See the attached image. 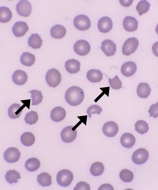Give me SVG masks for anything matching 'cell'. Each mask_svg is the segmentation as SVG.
Returning <instances> with one entry per match:
<instances>
[{
	"mask_svg": "<svg viewBox=\"0 0 158 190\" xmlns=\"http://www.w3.org/2000/svg\"><path fill=\"white\" fill-rule=\"evenodd\" d=\"M84 93L80 88L73 86L66 91L65 98L66 102L70 105L77 106L80 104L83 101Z\"/></svg>",
	"mask_w": 158,
	"mask_h": 190,
	"instance_id": "cell-1",
	"label": "cell"
},
{
	"mask_svg": "<svg viewBox=\"0 0 158 190\" xmlns=\"http://www.w3.org/2000/svg\"><path fill=\"white\" fill-rule=\"evenodd\" d=\"M72 173L67 169H64L59 171L56 176V181L60 186L66 187L69 186L73 179Z\"/></svg>",
	"mask_w": 158,
	"mask_h": 190,
	"instance_id": "cell-2",
	"label": "cell"
},
{
	"mask_svg": "<svg viewBox=\"0 0 158 190\" xmlns=\"http://www.w3.org/2000/svg\"><path fill=\"white\" fill-rule=\"evenodd\" d=\"M45 79L49 86L54 88L60 83L61 80V75L57 69L52 68L47 72Z\"/></svg>",
	"mask_w": 158,
	"mask_h": 190,
	"instance_id": "cell-3",
	"label": "cell"
},
{
	"mask_svg": "<svg viewBox=\"0 0 158 190\" xmlns=\"http://www.w3.org/2000/svg\"><path fill=\"white\" fill-rule=\"evenodd\" d=\"M139 45L138 40L134 37L128 38L124 43L122 48L124 55L128 56L134 53Z\"/></svg>",
	"mask_w": 158,
	"mask_h": 190,
	"instance_id": "cell-4",
	"label": "cell"
},
{
	"mask_svg": "<svg viewBox=\"0 0 158 190\" xmlns=\"http://www.w3.org/2000/svg\"><path fill=\"white\" fill-rule=\"evenodd\" d=\"M73 24L77 29L81 31L87 30L91 26L90 19L84 15H79L76 17L74 19Z\"/></svg>",
	"mask_w": 158,
	"mask_h": 190,
	"instance_id": "cell-5",
	"label": "cell"
},
{
	"mask_svg": "<svg viewBox=\"0 0 158 190\" xmlns=\"http://www.w3.org/2000/svg\"><path fill=\"white\" fill-rule=\"evenodd\" d=\"M77 131L73 126H68L64 128L60 133L61 139L66 143H70L76 139Z\"/></svg>",
	"mask_w": 158,
	"mask_h": 190,
	"instance_id": "cell-6",
	"label": "cell"
},
{
	"mask_svg": "<svg viewBox=\"0 0 158 190\" xmlns=\"http://www.w3.org/2000/svg\"><path fill=\"white\" fill-rule=\"evenodd\" d=\"M148 151L144 149L140 148L133 153L132 159L135 164L140 165L145 163L148 159Z\"/></svg>",
	"mask_w": 158,
	"mask_h": 190,
	"instance_id": "cell-7",
	"label": "cell"
},
{
	"mask_svg": "<svg viewBox=\"0 0 158 190\" xmlns=\"http://www.w3.org/2000/svg\"><path fill=\"white\" fill-rule=\"evenodd\" d=\"M16 10L20 16L27 17L30 14L32 6L30 3L27 0H20L16 4Z\"/></svg>",
	"mask_w": 158,
	"mask_h": 190,
	"instance_id": "cell-8",
	"label": "cell"
},
{
	"mask_svg": "<svg viewBox=\"0 0 158 190\" xmlns=\"http://www.w3.org/2000/svg\"><path fill=\"white\" fill-rule=\"evenodd\" d=\"M21 153L16 148L10 147L5 152L3 157L5 161L8 163H14L17 162L19 159Z\"/></svg>",
	"mask_w": 158,
	"mask_h": 190,
	"instance_id": "cell-9",
	"label": "cell"
},
{
	"mask_svg": "<svg viewBox=\"0 0 158 190\" xmlns=\"http://www.w3.org/2000/svg\"><path fill=\"white\" fill-rule=\"evenodd\" d=\"M73 49L75 52L77 54L84 56L87 55L89 52L90 46L87 41L81 40L78 41L75 43Z\"/></svg>",
	"mask_w": 158,
	"mask_h": 190,
	"instance_id": "cell-10",
	"label": "cell"
},
{
	"mask_svg": "<svg viewBox=\"0 0 158 190\" xmlns=\"http://www.w3.org/2000/svg\"><path fill=\"white\" fill-rule=\"evenodd\" d=\"M102 130L106 136L108 137H113L117 133L118 127L115 122L112 121H109L104 124Z\"/></svg>",
	"mask_w": 158,
	"mask_h": 190,
	"instance_id": "cell-11",
	"label": "cell"
},
{
	"mask_svg": "<svg viewBox=\"0 0 158 190\" xmlns=\"http://www.w3.org/2000/svg\"><path fill=\"white\" fill-rule=\"evenodd\" d=\"M100 48L108 56L114 55L116 50V44L113 41L108 39H106L102 42V46Z\"/></svg>",
	"mask_w": 158,
	"mask_h": 190,
	"instance_id": "cell-12",
	"label": "cell"
},
{
	"mask_svg": "<svg viewBox=\"0 0 158 190\" xmlns=\"http://www.w3.org/2000/svg\"><path fill=\"white\" fill-rule=\"evenodd\" d=\"M28 30V27L27 24L23 21L16 22L12 28L14 34L18 37L23 36Z\"/></svg>",
	"mask_w": 158,
	"mask_h": 190,
	"instance_id": "cell-13",
	"label": "cell"
},
{
	"mask_svg": "<svg viewBox=\"0 0 158 190\" xmlns=\"http://www.w3.org/2000/svg\"><path fill=\"white\" fill-rule=\"evenodd\" d=\"M113 23L111 19L106 16L103 17L99 20L98 26L99 31L102 33H106L112 28Z\"/></svg>",
	"mask_w": 158,
	"mask_h": 190,
	"instance_id": "cell-14",
	"label": "cell"
},
{
	"mask_svg": "<svg viewBox=\"0 0 158 190\" xmlns=\"http://www.w3.org/2000/svg\"><path fill=\"white\" fill-rule=\"evenodd\" d=\"M137 69L136 64L131 61L124 63L122 66L121 71L122 74L126 77H130L133 75Z\"/></svg>",
	"mask_w": 158,
	"mask_h": 190,
	"instance_id": "cell-15",
	"label": "cell"
},
{
	"mask_svg": "<svg viewBox=\"0 0 158 190\" xmlns=\"http://www.w3.org/2000/svg\"><path fill=\"white\" fill-rule=\"evenodd\" d=\"M123 25L125 29L127 31L133 32L138 28V22L135 18L127 16L123 20Z\"/></svg>",
	"mask_w": 158,
	"mask_h": 190,
	"instance_id": "cell-16",
	"label": "cell"
},
{
	"mask_svg": "<svg viewBox=\"0 0 158 190\" xmlns=\"http://www.w3.org/2000/svg\"><path fill=\"white\" fill-rule=\"evenodd\" d=\"M66 114V111L63 108L57 106L52 110L50 117L53 121L56 122H59L64 118Z\"/></svg>",
	"mask_w": 158,
	"mask_h": 190,
	"instance_id": "cell-17",
	"label": "cell"
},
{
	"mask_svg": "<svg viewBox=\"0 0 158 190\" xmlns=\"http://www.w3.org/2000/svg\"><path fill=\"white\" fill-rule=\"evenodd\" d=\"M12 79L15 84L21 85L24 84L27 82V76L24 71L17 70L13 73L12 76Z\"/></svg>",
	"mask_w": 158,
	"mask_h": 190,
	"instance_id": "cell-18",
	"label": "cell"
},
{
	"mask_svg": "<svg viewBox=\"0 0 158 190\" xmlns=\"http://www.w3.org/2000/svg\"><path fill=\"white\" fill-rule=\"evenodd\" d=\"M25 106L24 105L21 106L18 104H13L8 109V113L9 117L12 119L18 118L20 116L22 110Z\"/></svg>",
	"mask_w": 158,
	"mask_h": 190,
	"instance_id": "cell-19",
	"label": "cell"
},
{
	"mask_svg": "<svg viewBox=\"0 0 158 190\" xmlns=\"http://www.w3.org/2000/svg\"><path fill=\"white\" fill-rule=\"evenodd\" d=\"M65 67L67 71L70 73H76L80 70V63L74 59H69L65 63Z\"/></svg>",
	"mask_w": 158,
	"mask_h": 190,
	"instance_id": "cell-20",
	"label": "cell"
},
{
	"mask_svg": "<svg viewBox=\"0 0 158 190\" xmlns=\"http://www.w3.org/2000/svg\"><path fill=\"white\" fill-rule=\"evenodd\" d=\"M120 141L123 147L130 148L135 144V139L132 134L129 133H126L122 135L120 138Z\"/></svg>",
	"mask_w": 158,
	"mask_h": 190,
	"instance_id": "cell-21",
	"label": "cell"
},
{
	"mask_svg": "<svg viewBox=\"0 0 158 190\" xmlns=\"http://www.w3.org/2000/svg\"><path fill=\"white\" fill-rule=\"evenodd\" d=\"M136 92L139 97L145 98L148 97L150 95L151 89L148 83H141L137 86Z\"/></svg>",
	"mask_w": 158,
	"mask_h": 190,
	"instance_id": "cell-22",
	"label": "cell"
},
{
	"mask_svg": "<svg viewBox=\"0 0 158 190\" xmlns=\"http://www.w3.org/2000/svg\"><path fill=\"white\" fill-rule=\"evenodd\" d=\"M66 29L63 26L56 24L53 26L50 30L51 36L56 39H61L66 34Z\"/></svg>",
	"mask_w": 158,
	"mask_h": 190,
	"instance_id": "cell-23",
	"label": "cell"
},
{
	"mask_svg": "<svg viewBox=\"0 0 158 190\" xmlns=\"http://www.w3.org/2000/svg\"><path fill=\"white\" fill-rule=\"evenodd\" d=\"M87 79L91 82L97 83L100 82L103 78V75L101 71L95 69H91L87 73Z\"/></svg>",
	"mask_w": 158,
	"mask_h": 190,
	"instance_id": "cell-24",
	"label": "cell"
},
{
	"mask_svg": "<svg viewBox=\"0 0 158 190\" xmlns=\"http://www.w3.org/2000/svg\"><path fill=\"white\" fill-rule=\"evenodd\" d=\"M40 165V161L37 158H29L26 162L25 166L26 169L30 172L37 170Z\"/></svg>",
	"mask_w": 158,
	"mask_h": 190,
	"instance_id": "cell-25",
	"label": "cell"
},
{
	"mask_svg": "<svg viewBox=\"0 0 158 190\" xmlns=\"http://www.w3.org/2000/svg\"><path fill=\"white\" fill-rule=\"evenodd\" d=\"M42 40L37 33L32 34L28 39L29 46L35 49L40 48L42 45Z\"/></svg>",
	"mask_w": 158,
	"mask_h": 190,
	"instance_id": "cell-26",
	"label": "cell"
},
{
	"mask_svg": "<svg viewBox=\"0 0 158 190\" xmlns=\"http://www.w3.org/2000/svg\"><path fill=\"white\" fill-rule=\"evenodd\" d=\"M20 60L21 63L23 65L31 66L34 64L35 57L33 54L29 52H25L21 55Z\"/></svg>",
	"mask_w": 158,
	"mask_h": 190,
	"instance_id": "cell-27",
	"label": "cell"
},
{
	"mask_svg": "<svg viewBox=\"0 0 158 190\" xmlns=\"http://www.w3.org/2000/svg\"><path fill=\"white\" fill-rule=\"evenodd\" d=\"M52 176L47 173L43 172L38 175L37 181L43 187L49 186L52 184Z\"/></svg>",
	"mask_w": 158,
	"mask_h": 190,
	"instance_id": "cell-28",
	"label": "cell"
},
{
	"mask_svg": "<svg viewBox=\"0 0 158 190\" xmlns=\"http://www.w3.org/2000/svg\"><path fill=\"white\" fill-rule=\"evenodd\" d=\"M21 178L19 173L15 170H10L7 172L5 175L6 181L11 184L18 182V180Z\"/></svg>",
	"mask_w": 158,
	"mask_h": 190,
	"instance_id": "cell-29",
	"label": "cell"
},
{
	"mask_svg": "<svg viewBox=\"0 0 158 190\" xmlns=\"http://www.w3.org/2000/svg\"><path fill=\"white\" fill-rule=\"evenodd\" d=\"M22 144L25 146H29L32 145L35 140V137L30 132H25L22 134L20 137Z\"/></svg>",
	"mask_w": 158,
	"mask_h": 190,
	"instance_id": "cell-30",
	"label": "cell"
},
{
	"mask_svg": "<svg viewBox=\"0 0 158 190\" xmlns=\"http://www.w3.org/2000/svg\"><path fill=\"white\" fill-rule=\"evenodd\" d=\"M12 17V12L10 10L5 6L0 7V21L2 23L9 21Z\"/></svg>",
	"mask_w": 158,
	"mask_h": 190,
	"instance_id": "cell-31",
	"label": "cell"
},
{
	"mask_svg": "<svg viewBox=\"0 0 158 190\" xmlns=\"http://www.w3.org/2000/svg\"><path fill=\"white\" fill-rule=\"evenodd\" d=\"M104 169V167L102 163L100 162H96L91 166L90 171L94 176H98L102 174Z\"/></svg>",
	"mask_w": 158,
	"mask_h": 190,
	"instance_id": "cell-32",
	"label": "cell"
},
{
	"mask_svg": "<svg viewBox=\"0 0 158 190\" xmlns=\"http://www.w3.org/2000/svg\"><path fill=\"white\" fill-rule=\"evenodd\" d=\"M135 130L142 134L146 133L149 129L148 124L143 120L137 121L135 123Z\"/></svg>",
	"mask_w": 158,
	"mask_h": 190,
	"instance_id": "cell-33",
	"label": "cell"
},
{
	"mask_svg": "<svg viewBox=\"0 0 158 190\" xmlns=\"http://www.w3.org/2000/svg\"><path fill=\"white\" fill-rule=\"evenodd\" d=\"M150 6V4L148 2L145 0H141L136 6V10L139 15H141L148 11Z\"/></svg>",
	"mask_w": 158,
	"mask_h": 190,
	"instance_id": "cell-34",
	"label": "cell"
},
{
	"mask_svg": "<svg viewBox=\"0 0 158 190\" xmlns=\"http://www.w3.org/2000/svg\"><path fill=\"white\" fill-rule=\"evenodd\" d=\"M28 92L31 93L32 105H37L42 102L43 97L41 91L33 90Z\"/></svg>",
	"mask_w": 158,
	"mask_h": 190,
	"instance_id": "cell-35",
	"label": "cell"
},
{
	"mask_svg": "<svg viewBox=\"0 0 158 190\" xmlns=\"http://www.w3.org/2000/svg\"><path fill=\"white\" fill-rule=\"evenodd\" d=\"M38 116L36 111H31L27 113L24 118L26 123L32 125L38 121Z\"/></svg>",
	"mask_w": 158,
	"mask_h": 190,
	"instance_id": "cell-36",
	"label": "cell"
},
{
	"mask_svg": "<svg viewBox=\"0 0 158 190\" xmlns=\"http://www.w3.org/2000/svg\"><path fill=\"white\" fill-rule=\"evenodd\" d=\"M119 177L123 182H129L133 180L134 175L133 173L127 169H123L120 172Z\"/></svg>",
	"mask_w": 158,
	"mask_h": 190,
	"instance_id": "cell-37",
	"label": "cell"
},
{
	"mask_svg": "<svg viewBox=\"0 0 158 190\" xmlns=\"http://www.w3.org/2000/svg\"><path fill=\"white\" fill-rule=\"evenodd\" d=\"M109 84L112 89H118L122 87V83L117 76L112 79L108 78Z\"/></svg>",
	"mask_w": 158,
	"mask_h": 190,
	"instance_id": "cell-38",
	"label": "cell"
},
{
	"mask_svg": "<svg viewBox=\"0 0 158 190\" xmlns=\"http://www.w3.org/2000/svg\"><path fill=\"white\" fill-rule=\"evenodd\" d=\"M102 111V109L99 106L97 105H92L87 109V113L89 117L91 118L92 114H97L99 115Z\"/></svg>",
	"mask_w": 158,
	"mask_h": 190,
	"instance_id": "cell-39",
	"label": "cell"
},
{
	"mask_svg": "<svg viewBox=\"0 0 158 190\" xmlns=\"http://www.w3.org/2000/svg\"><path fill=\"white\" fill-rule=\"evenodd\" d=\"M148 112L150 114V117L152 116L155 118L158 117V102L150 106Z\"/></svg>",
	"mask_w": 158,
	"mask_h": 190,
	"instance_id": "cell-40",
	"label": "cell"
},
{
	"mask_svg": "<svg viewBox=\"0 0 158 190\" xmlns=\"http://www.w3.org/2000/svg\"><path fill=\"white\" fill-rule=\"evenodd\" d=\"M74 190H90L89 185L84 182L81 181L78 183Z\"/></svg>",
	"mask_w": 158,
	"mask_h": 190,
	"instance_id": "cell-41",
	"label": "cell"
},
{
	"mask_svg": "<svg viewBox=\"0 0 158 190\" xmlns=\"http://www.w3.org/2000/svg\"><path fill=\"white\" fill-rule=\"evenodd\" d=\"M152 49L154 54L158 57V42H156L153 44Z\"/></svg>",
	"mask_w": 158,
	"mask_h": 190,
	"instance_id": "cell-42",
	"label": "cell"
},
{
	"mask_svg": "<svg viewBox=\"0 0 158 190\" xmlns=\"http://www.w3.org/2000/svg\"><path fill=\"white\" fill-rule=\"evenodd\" d=\"M119 1L122 5L124 6L128 7L131 4L133 0H120Z\"/></svg>",
	"mask_w": 158,
	"mask_h": 190,
	"instance_id": "cell-43",
	"label": "cell"
},
{
	"mask_svg": "<svg viewBox=\"0 0 158 190\" xmlns=\"http://www.w3.org/2000/svg\"><path fill=\"white\" fill-rule=\"evenodd\" d=\"M156 32L157 33V34L158 35V24H157L156 27Z\"/></svg>",
	"mask_w": 158,
	"mask_h": 190,
	"instance_id": "cell-44",
	"label": "cell"
}]
</instances>
